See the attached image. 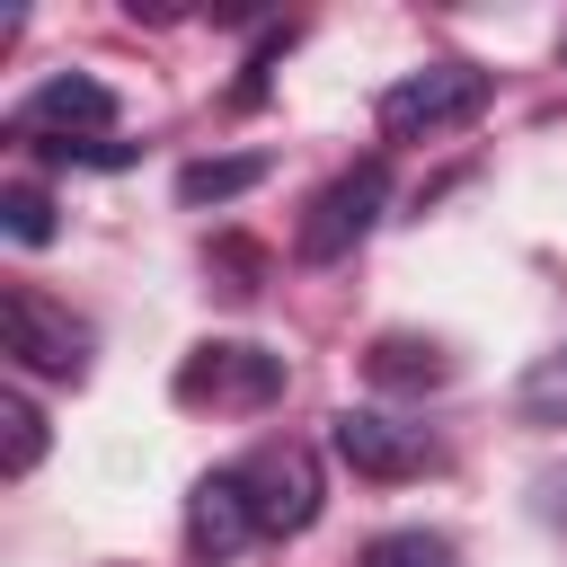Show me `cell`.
I'll return each instance as SVG.
<instances>
[{"instance_id": "obj_7", "label": "cell", "mask_w": 567, "mask_h": 567, "mask_svg": "<svg viewBox=\"0 0 567 567\" xmlns=\"http://www.w3.org/2000/svg\"><path fill=\"white\" fill-rule=\"evenodd\" d=\"M328 443H337V461H346L354 478H381V487L425 478V470L443 461L434 434L408 425V416H390V408H337V416H328Z\"/></svg>"}, {"instance_id": "obj_3", "label": "cell", "mask_w": 567, "mask_h": 567, "mask_svg": "<svg viewBox=\"0 0 567 567\" xmlns=\"http://www.w3.org/2000/svg\"><path fill=\"white\" fill-rule=\"evenodd\" d=\"M0 354L18 372H44V381H80L89 372V319H71L53 292L35 284H9L0 292Z\"/></svg>"}, {"instance_id": "obj_9", "label": "cell", "mask_w": 567, "mask_h": 567, "mask_svg": "<svg viewBox=\"0 0 567 567\" xmlns=\"http://www.w3.org/2000/svg\"><path fill=\"white\" fill-rule=\"evenodd\" d=\"M363 363H372L381 390H443V381H452V354H443L434 337H381Z\"/></svg>"}, {"instance_id": "obj_11", "label": "cell", "mask_w": 567, "mask_h": 567, "mask_svg": "<svg viewBox=\"0 0 567 567\" xmlns=\"http://www.w3.org/2000/svg\"><path fill=\"white\" fill-rule=\"evenodd\" d=\"M35 461H44V408L27 390H0V470L27 478Z\"/></svg>"}, {"instance_id": "obj_2", "label": "cell", "mask_w": 567, "mask_h": 567, "mask_svg": "<svg viewBox=\"0 0 567 567\" xmlns=\"http://www.w3.org/2000/svg\"><path fill=\"white\" fill-rule=\"evenodd\" d=\"M478 115H487V71L478 62H425V71L381 89V133L390 142H434V133H461Z\"/></svg>"}, {"instance_id": "obj_12", "label": "cell", "mask_w": 567, "mask_h": 567, "mask_svg": "<svg viewBox=\"0 0 567 567\" xmlns=\"http://www.w3.org/2000/svg\"><path fill=\"white\" fill-rule=\"evenodd\" d=\"M363 567H461V558H452L443 532H381V540L363 549Z\"/></svg>"}, {"instance_id": "obj_8", "label": "cell", "mask_w": 567, "mask_h": 567, "mask_svg": "<svg viewBox=\"0 0 567 567\" xmlns=\"http://www.w3.org/2000/svg\"><path fill=\"white\" fill-rule=\"evenodd\" d=\"M248 540H266V532H257V514H248L239 470H204V478L186 487V549H195L204 567H221V558H239Z\"/></svg>"}, {"instance_id": "obj_4", "label": "cell", "mask_w": 567, "mask_h": 567, "mask_svg": "<svg viewBox=\"0 0 567 567\" xmlns=\"http://www.w3.org/2000/svg\"><path fill=\"white\" fill-rule=\"evenodd\" d=\"M177 399H186V408H221V416L275 408V399H284V354H266V346H248V337H204V346L177 363Z\"/></svg>"}, {"instance_id": "obj_6", "label": "cell", "mask_w": 567, "mask_h": 567, "mask_svg": "<svg viewBox=\"0 0 567 567\" xmlns=\"http://www.w3.org/2000/svg\"><path fill=\"white\" fill-rule=\"evenodd\" d=\"M239 470V487H248V514H257V532L266 540H284V532H310L319 523V452L310 443H292V434H275V443H257L248 461H230Z\"/></svg>"}, {"instance_id": "obj_1", "label": "cell", "mask_w": 567, "mask_h": 567, "mask_svg": "<svg viewBox=\"0 0 567 567\" xmlns=\"http://www.w3.org/2000/svg\"><path fill=\"white\" fill-rule=\"evenodd\" d=\"M9 133H18L27 151H44V159H89V168H115V159H124V151L106 142V133H115V89L89 80V71H53V80L9 115Z\"/></svg>"}, {"instance_id": "obj_5", "label": "cell", "mask_w": 567, "mask_h": 567, "mask_svg": "<svg viewBox=\"0 0 567 567\" xmlns=\"http://www.w3.org/2000/svg\"><path fill=\"white\" fill-rule=\"evenodd\" d=\"M381 204H390V168H381V159H354L346 177H328V186L310 195V213H301V230H292V248H301V266H337V257H354V248L372 239V221H381Z\"/></svg>"}, {"instance_id": "obj_10", "label": "cell", "mask_w": 567, "mask_h": 567, "mask_svg": "<svg viewBox=\"0 0 567 567\" xmlns=\"http://www.w3.org/2000/svg\"><path fill=\"white\" fill-rule=\"evenodd\" d=\"M257 177H266V151H230V159H186V168H177V204H195V213H204V204H230V195H248Z\"/></svg>"}, {"instance_id": "obj_13", "label": "cell", "mask_w": 567, "mask_h": 567, "mask_svg": "<svg viewBox=\"0 0 567 567\" xmlns=\"http://www.w3.org/2000/svg\"><path fill=\"white\" fill-rule=\"evenodd\" d=\"M0 230H9L18 248H44V239H53V204H44L35 186H9V195H0Z\"/></svg>"}]
</instances>
